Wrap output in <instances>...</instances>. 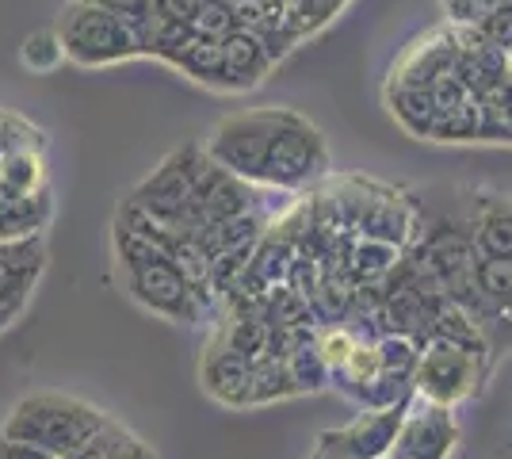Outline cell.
<instances>
[{
	"label": "cell",
	"mask_w": 512,
	"mask_h": 459,
	"mask_svg": "<svg viewBox=\"0 0 512 459\" xmlns=\"http://www.w3.org/2000/svg\"><path fill=\"white\" fill-rule=\"evenodd\" d=\"M115 261H119L123 284L134 303L180 326H199L211 318L214 291L195 287L161 245H153L150 238H142L123 222H115Z\"/></svg>",
	"instance_id": "6da1fadb"
},
{
	"label": "cell",
	"mask_w": 512,
	"mask_h": 459,
	"mask_svg": "<svg viewBox=\"0 0 512 459\" xmlns=\"http://www.w3.org/2000/svg\"><path fill=\"white\" fill-rule=\"evenodd\" d=\"M417 234L421 230H417V219H413L406 199L398 196L394 188L371 184V196H367V207H363L360 226H356V238H375V241H386V245L406 249Z\"/></svg>",
	"instance_id": "8fae6325"
},
{
	"label": "cell",
	"mask_w": 512,
	"mask_h": 459,
	"mask_svg": "<svg viewBox=\"0 0 512 459\" xmlns=\"http://www.w3.org/2000/svg\"><path fill=\"white\" fill-rule=\"evenodd\" d=\"M157 23H195L207 0H150Z\"/></svg>",
	"instance_id": "f1b7e54d"
},
{
	"label": "cell",
	"mask_w": 512,
	"mask_h": 459,
	"mask_svg": "<svg viewBox=\"0 0 512 459\" xmlns=\"http://www.w3.org/2000/svg\"><path fill=\"white\" fill-rule=\"evenodd\" d=\"M16 150H46V134L31 119H23L20 111L0 108V157Z\"/></svg>",
	"instance_id": "d4e9b609"
},
{
	"label": "cell",
	"mask_w": 512,
	"mask_h": 459,
	"mask_svg": "<svg viewBox=\"0 0 512 459\" xmlns=\"http://www.w3.org/2000/svg\"><path fill=\"white\" fill-rule=\"evenodd\" d=\"M329 176V146L325 134L291 108H276V123H272V142H268V157H264V176L260 188L268 192H283L295 196L306 192Z\"/></svg>",
	"instance_id": "3957f363"
},
{
	"label": "cell",
	"mask_w": 512,
	"mask_h": 459,
	"mask_svg": "<svg viewBox=\"0 0 512 459\" xmlns=\"http://www.w3.org/2000/svg\"><path fill=\"white\" fill-rule=\"evenodd\" d=\"M310 459H333V456H329V452H321V448H318V452H314Z\"/></svg>",
	"instance_id": "d6a6232c"
},
{
	"label": "cell",
	"mask_w": 512,
	"mask_h": 459,
	"mask_svg": "<svg viewBox=\"0 0 512 459\" xmlns=\"http://www.w3.org/2000/svg\"><path fill=\"white\" fill-rule=\"evenodd\" d=\"M0 459H54V456H46V452L31 448V444H23V440L0 437Z\"/></svg>",
	"instance_id": "4dcf8cb0"
},
{
	"label": "cell",
	"mask_w": 512,
	"mask_h": 459,
	"mask_svg": "<svg viewBox=\"0 0 512 459\" xmlns=\"http://www.w3.org/2000/svg\"><path fill=\"white\" fill-rule=\"evenodd\" d=\"M486 372H490L486 352H474L467 345L444 341V337H428L421 345L417 372H413V394L432 402V406L455 410L459 402H467L470 394L482 387Z\"/></svg>",
	"instance_id": "5b68a950"
},
{
	"label": "cell",
	"mask_w": 512,
	"mask_h": 459,
	"mask_svg": "<svg viewBox=\"0 0 512 459\" xmlns=\"http://www.w3.org/2000/svg\"><path fill=\"white\" fill-rule=\"evenodd\" d=\"M58 39H62L65 62L85 69L123 66L130 58H146L142 39L130 31L119 16L92 0H69L58 16Z\"/></svg>",
	"instance_id": "277c9868"
},
{
	"label": "cell",
	"mask_w": 512,
	"mask_h": 459,
	"mask_svg": "<svg viewBox=\"0 0 512 459\" xmlns=\"http://www.w3.org/2000/svg\"><path fill=\"white\" fill-rule=\"evenodd\" d=\"M0 188L12 196H43L50 192L46 150H16L0 157Z\"/></svg>",
	"instance_id": "d6986e66"
},
{
	"label": "cell",
	"mask_w": 512,
	"mask_h": 459,
	"mask_svg": "<svg viewBox=\"0 0 512 459\" xmlns=\"http://www.w3.org/2000/svg\"><path fill=\"white\" fill-rule=\"evenodd\" d=\"M150 444L146 440H138L134 433H127L123 425H107L104 433H96L92 440H85L77 452H69L62 459H127V456H138V452H146Z\"/></svg>",
	"instance_id": "603a6c76"
},
{
	"label": "cell",
	"mask_w": 512,
	"mask_h": 459,
	"mask_svg": "<svg viewBox=\"0 0 512 459\" xmlns=\"http://www.w3.org/2000/svg\"><path fill=\"white\" fill-rule=\"evenodd\" d=\"M107 425H111V417L100 406L85 402V398L43 391V394H27V398H20L12 406V414L4 421L0 437L23 440V444L39 448L46 456L62 459L69 452H77L96 433H104Z\"/></svg>",
	"instance_id": "7a4b0ae2"
},
{
	"label": "cell",
	"mask_w": 512,
	"mask_h": 459,
	"mask_svg": "<svg viewBox=\"0 0 512 459\" xmlns=\"http://www.w3.org/2000/svg\"><path fill=\"white\" fill-rule=\"evenodd\" d=\"M199 35H211V39H226L230 31L237 27V12H234V0H207L203 12L195 16L192 23Z\"/></svg>",
	"instance_id": "83f0119b"
},
{
	"label": "cell",
	"mask_w": 512,
	"mask_h": 459,
	"mask_svg": "<svg viewBox=\"0 0 512 459\" xmlns=\"http://www.w3.org/2000/svg\"><path fill=\"white\" fill-rule=\"evenodd\" d=\"M272 123H276V108L234 111L214 127L211 142L203 150L211 153L214 165H222L237 180L260 188L264 157H268V142H272Z\"/></svg>",
	"instance_id": "8992f818"
},
{
	"label": "cell",
	"mask_w": 512,
	"mask_h": 459,
	"mask_svg": "<svg viewBox=\"0 0 512 459\" xmlns=\"http://www.w3.org/2000/svg\"><path fill=\"white\" fill-rule=\"evenodd\" d=\"M214 341L245 360H260V356H272V322H264L260 314H234L214 333Z\"/></svg>",
	"instance_id": "ffe728a7"
},
{
	"label": "cell",
	"mask_w": 512,
	"mask_h": 459,
	"mask_svg": "<svg viewBox=\"0 0 512 459\" xmlns=\"http://www.w3.org/2000/svg\"><path fill=\"white\" fill-rule=\"evenodd\" d=\"M180 73H188L192 81L207 88H218V92H226V69H222V43L211 39V35H199L195 31L192 43L184 46V54L176 58V66Z\"/></svg>",
	"instance_id": "44dd1931"
},
{
	"label": "cell",
	"mask_w": 512,
	"mask_h": 459,
	"mask_svg": "<svg viewBox=\"0 0 512 459\" xmlns=\"http://www.w3.org/2000/svg\"><path fill=\"white\" fill-rule=\"evenodd\" d=\"M20 58L31 73H54V69L65 62V50H62L58 31L50 27V31H35V35H27V39H23Z\"/></svg>",
	"instance_id": "484cf974"
},
{
	"label": "cell",
	"mask_w": 512,
	"mask_h": 459,
	"mask_svg": "<svg viewBox=\"0 0 512 459\" xmlns=\"http://www.w3.org/2000/svg\"><path fill=\"white\" fill-rule=\"evenodd\" d=\"M451 27H455V73H459V81L467 85L474 100H486L509 81L505 50L486 43L474 27H459V23H451Z\"/></svg>",
	"instance_id": "30bf717a"
},
{
	"label": "cell",
	"mask_w": 512,
	"mask_h": 459,
	"mask_svg": "<svg viewBox=\"0 0 512 459\" xmlns=\"http://www.w3.org/2000/svg\"><path fill=\"white\" fill-rule=\"evenodd\" d=\"M92 4H100V8H107L111 16H119V20L127 23L130 31L142 39L146 54H150L153 31H157V20H153V4H150V0H92Z\"/></svg>",
	"instance_id": "4316f807"
},
{
	"label": "cell",
	"mask_w": 512,
	"mask_h": 459,
	"mask_svg": "<svg viewBox=\"0 0 512 459\" xmlns=\"http://www.w3.org/2000/svg\"><path fill=\"white\" fill-rule=\"evenodd\" d=\"M455 69V27H440V31H428L417 43L409 46L406 54L398 58V66L390 73L394 85H417L432 88V81L440 73Z\"/></svg>",
	"instance_id": "7c38bea8"
},
{
	"label": "cell",
	"mask_w": 512,
	"mask_h": 459,
	"mask_svg": "<svg viewBox=\"0 0 512 459\" xmlns=\"http://www.w3.org/2000/svg\"><path fill=\"white\" fill-rule=\"evenodd\" d=\"M222 43V69H226V92H249L256 88L272 66L276 58L268 54V46L260 43V35H253L249 27H234Z\"/></svg>",
	"instance_id": "9a60e30c"
},
{
	"label": "cell",
	"mask_w": 512,
	"mask_h": 459,
	"mask_svg": "<svg viewBox=\"0 0 512 459\" xmlns=\"http://www.w3.org/2000/svg\"><path fill=\"white\" fill-rule=\"evenodd\" d=\"M43 272H46L43 234L39 238L0 241V299L27 306Z\"/></svg>",
	"instance_id": "4fadbf2b"
},
{
	"label": "cell",
	"mask_w": 512,
	"mask_h": 459,
	"mask_svg": "<svg viewBox=\"0 0 512 459\" xmlns=\"http://www.w3.org/2000/svg\"><path fill=\"white\" fill-rule=\"evenodd\" d=\"M505 73H509V81H512V50H505Z\"/></svg>",
	"instance_id": "1f68e13d"
},
{
	"label": "cell",
	"mask_w": 512,
	"mask_h": 459,
	"mask_svg": "<svg viewBox=\"0 0 512 459\" xmlns=\"http://www.w3.org/2000/svg\"><path fill=\"white\" fill-rule=\"evenodd\" d=\"M249 372H253V360L237 356L226 345L211 341L203 352V364H199V379H203V391L211 394L214 402L222 406H249Z\"/></svg>",
	"instance_id": "5bb4252c"
},
{
	"label": "cell",
	"mask_w": 512,
	"mask_h": 459,
	"mask_svg": "<svg viewBox=\"0 0 512 459\" xmlns=\"http://www.w3.org/2000/svg\"><path fill=\"white\" fill-rule=\"evenodd\" d=\"M474 31H478L486 43L497 46V50H512V4L501 8V12H493V16H486Z\"/></svg>",
	"instance_id": "f546056e"
},
{
	"label": "cell",
	"mask_w": 512,
	"mask_h": 459,
	"mask_svg": "<svg viewBox=\"0 0 512 459\" xmlns=\"http://www.w3.org/2000/svg\"><path fill=\"white\" fill-rule=\"evenodd\" d=\"M467 230L478 257H512V199L482 192L470 207Z\"/></svg>",
	"instance_id": "2e32d148"
},
{
	"label": "cell",
	"mask_w": 512,
	"mask_h": 459,
	"mask_svg": "<svg viewBox=\"0 0 512 459\" xmlns=\"http://www.w3.org/2000/svg\"><path fill=\"white\" fill-rule=\"evenodd\" d=\"M207 165H211V153L203 150V146H184V150L169 153V157L161 161V169H153L150 180H142V184L134 188L130 203L142 207L150 219L165 222V226H176L180 211H184L188 199H192L195 180L203 176Z\"/></svg>",
	"instance_id": "52a82bcc"
},
{
	"label": "cell",
	"mask_w": 512,
	"mask_h": 459,
	"mask_svg": "<svg viewBox=\"0 0 512 459\" xmlns=\"http://www.w3.org/2000/svg\"><path fill=\"white\" fill-rule=\"evenodd\" d=\"M413 402V398H409ZM409 402L386 406V410H363L352 425L329 429L318 437V448L341 459H390V448L398 440V429L406 421Z\"/></svg>",
	"instance_id": "ba28073f"
},
{
	"label": "cell",
	"mask_w": 512,
	"mask_h": 459,
	"mask_svg": "<svg viewBox=\"0 0 512 459\" xmlns=\"http://www.w3.org/2000/svg\"><path fill=\"white\" fill-rule=\"evenodd\" d=\"M283 398H295V387H291L283 356H260V360H253L249 406H272V402H283Z\"/></svg>",
	"instance_id": "7402d4cb"
},
{
	"label": "cell",
	"mask_w": 512,
	"mask_h": 459,
	"mask_svg": "<svg viewBox=\"0 0 512 459\" xmlns=\"http://www.w3.org/2000/svg\"><path fill=\"white\" fill-rule=\"evenodd\" d=\"M283 364H287L295 394H318L329 387V368H325V360H321L318 352V329L314 326H299L291 333V345L283 352Z\"/></svg>",
	"instance_id": "e0dca14e"
},
{
	"label": "cell",
	"mask_w": 512,
	"mask_h": 459,
	"mask_svg": "<svg viewBox=\"0 0 512 459\" xmlns=\"http://www.w3.org/2000/svg\"><path fill=\"white\" fill-rule=\"evenodd\" d=\"M478 131H482V104L463 100L459 108L436 111V127L428 142H478Z\"/></svg>",
	"instance_id": "cb8c5ba5"
},
{
	"label": "cell",
	"mask_w": 512,
	"mask_h": 459,
	"mask_svg": "<svg viewBox=\"0 0 512 459\" xmlns=\"http://www.w3.org/2000/svg\"><path fill=\"white\" fill-rule=\"evenodd\" d=\"M386 108L390 115L402 123V131H409L413 138H432L436 127V100H432V88L417 85H386Z\"/></svg>",
	"instance_id": "ac0fdd59"
},
{
	"label": "cell",
	"mask_w": 512,
	"mask_h": 459,
	"mask_svg": "<svg viewBox=\"0 0 512 459\" xmlns=\"http://www.w3.org/2000/svg\"><path fill=\"white\" fill-rule=\"evenodd\" d=\"M459 444V421L448 406H432L413 394L406 421L398 429V440L390 448V459H451Z\"/></svg>",
	"instance_id": "9c48e42d"
}]
</instances>
